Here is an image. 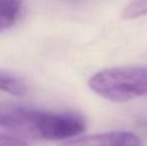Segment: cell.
<instances>
[{
  "label": "cell",
  "instance_id": "1",
  "mask_svg": "<svg viewBox=\"0 0 147 146\" xmlns=\"http://www.w3.org/2000/svg\"><path fill=\"white\" fill-rule=\"evenodd\" d=\"M88 85L93 92L109 101H130L147 94V67L103 69L91 76Z\"/></svg>",
  "mask_w": 147,
  "mask_h": 146
},
{
  "label": "cell",
  "instance_id": "2",
  "mask_svg": "<svg viewBox=\"0 0 147 146\" xmlns=\"http://www.w3.org/2000/svg\"><path fill=\"white\" fill-rule=\"evenodd\" d=\"M85 129V120L77 113L41 110L36 124V137L46 140L71 139Z\"/></svg>",
  "mask_w": 147,
  "mask_h": 146
},
{
  "label": "cell",
  "instance_id": "3",
  "mask_svg": "<svg viewBox=\"0 0 147 146\" xmlns=\"http://www.w3.org/2000/svg\"><path fill=\"white\" fill-rule=\"evenodd\" d=\"M41 110L10 102H0V126L36 136Z\"/></svg>",
  "mask_w": 147,
  "mask_h": 146
},
{
  "label": "cell",
  "instance_id": "4",
  "mask_svg": "<svg viewBox=\"0 0 147 146\" xmlns=\"http://www.w3.org/2000/svg\"><path fill=\"white\" fill-rule=\"evenodd\" d=\"M60 146H142V142L129 131H110L72 138Z\"/></svg>",
  "mask_w": 147,
  "mask_h": 146
},
{
  "label": "cell",
  "instance_id": "5",
  "mask_svg": "<svg viewBox=\"0 0 147 146\" xmlns=\"http://www.w3.org/2000/svg\"><path fill=\"white\" fill-rule=\"evenodd\" d=\"M0 90L14 96L25 95L28 86L22 78L12 73L0 71Z\"/></svg>",
  "mask_w": 147,
  "mask_h": 146
},
{
  "label": "cell",
  "instance_id": "6",
  "mask_svg": "<svg viewBox=\"0 0 147 146\" xmlns=\"http://www.w3.org/2000/svg\"><path fill=\"white\" fill-rule=\"evenodd\" d=\"M147 15V0H131L122 11V18L133 20Z\"/></svg>",
  "mask_w": 147,
  "mask_h": 146
},
{
  "label": "cell",
  "instance_id": "7",
  "mask_svg": "<svg viewBox=\"0 0 147 146\" xmlns=\"http://www.w3.org/2000/svg\"><path fill=\"white\" fill-rule=\"evenodd\" d=\"M23 0H0V16L16 22Z\"/></svg>",
  "mask_w": 147,
  "mask_h": 146
},
{
  "label": "cell",
  "instance_id": "8",
  "mask_svg": "<svg viewBox=\"0 0 147 146\" xmlns=\"http://www.w3.org/2000/svg\"><path fill=\"white\" fill-rule=\"evenodd\" d=\"M0 146H29L26 141L17 136L0 133Z\"/></svg>",
  "mask_w": 147,
  "mask_h": 146
},
{
  "label": "cell",
  "instance_id": "9",
  "mask_svg": "<svg viewBox=\"0 0 147 146\" xmlns=\"http://www.w3.org/2000/svg\"><path fill=\"white\" fill-rule=\"evenodd\" d=\"M14 23H15V22L12 21V20L0 16V32H2L3 30L8 29V28L11 27Z\"/></svg>",
  "mask_w": 147,
  "mask_h": 146
},
{
  "label": "cell",
  "instance_id": "10",
  "mask_svg": "<svg viewBox=\"0 0 147 146\" xmlns=\"http://www.w3.org/2000/svg\"><path fill=\"white\" fill-rule=\"evenodd\" d=\"M141 124H142V126H143V128L147 131V119H144V120H142Z\"/></svg>",
  "mask_w": 147,
  "mask_h": 146
}]
</instances>
